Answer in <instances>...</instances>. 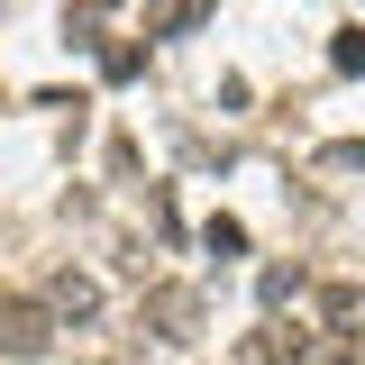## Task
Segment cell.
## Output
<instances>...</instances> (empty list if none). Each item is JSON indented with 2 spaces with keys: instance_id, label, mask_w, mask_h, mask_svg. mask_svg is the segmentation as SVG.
Segmentation results:
<instances>
[{
  "instance_id": "cell-1",
  "label": "cell",
  "mask_w": 365,
  "mask_h": 365,
  "mask_svg": "<svg viewBox=\"0 0 365 365\" xmlns=\"http://www.w3.org/2000/svg\"><path fill=\"white\" fill-rule=\"evenodd\" d=\"M338 64H347V73H365V37H347V46H338Z\"/></svg>"
}]
</instances>
